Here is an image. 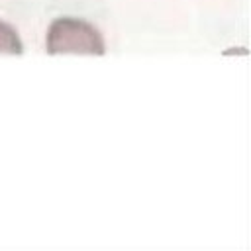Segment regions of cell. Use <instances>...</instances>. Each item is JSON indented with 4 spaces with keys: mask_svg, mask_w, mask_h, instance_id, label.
Returning <instances> with one entry per match:
<instances>
[{
    "mask_svg": "<svg viewBox=\"0 0 251 251\" xmlns=\"http://www.w3.org/2000/svg\"><path fill=\"white\" fill-rule=\"evenodd\" d=\"M106 51L100 31L82 20L59 18L47 31V53H76V55H102Z\"/></svg>",
    "mask_w": 251,
    "mask_h": 251,
    "instance_id": "1",
    "label": "cell"
},
{
    "mask_svg": "<svg viewBox=\"0 0 251 251\" xmlns=\"http://www.w3.org/2000/svg\"><path fill=\"white\" fill-rule=\"evenodd\" d=\"M24 51L22 41L16 33V29L4 22H0V53H10V55H20Z\"/></svg>",
    "mask_w": 251,
    "mask_h": 251,
    "instance_id": "2",
    "label": "cell"
}]
</instances>
